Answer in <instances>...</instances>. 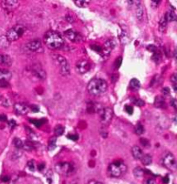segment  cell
<instances>
[{"mask_svg": "<svg viewBox=\"0 0 177 184\" xmlns=\"http://www.w3.org/2000/svg\"><path fill=\"white\" fill-rule=\"evenodd\" d=\"M44 43L49 49L51 50H59L61 49L65 44L63 37L57 31H49L44 36Z\"/></svg>", "mask_w": 177, "mask_h": 184, "instance_id": "obj_1", "label": "cell"}, {"mask_svg": "<svg viewBox=\"0 0 177 184\" xmlns=\"http://www.w3.org/2000/svg\"><path fill=\"white\" fill-rule=\"evenodd\" d=\"M108 85L104 79L101 78H94L90 81L87 85V90L92 96H98L104 94L107 90Z\"/></svg>", "mask_w": 177, "mask_h": 184, "instance_id": "obj_2", "label": "cell"}, {"mask_svg": "<svg viewBox=\"0 0 177 184\" xmlns=\"http://www.w3.org/2000/svg\"><path fill=\"white\" fill-rule=\"evenodd\" d=\"M127 170V166L123 161H115L108 167V175L113 178H118L124 176Z\"/></svg>", "mask_w": 177, "mask_h": 184, "instance_id": "obj_3", "label": "cell"}, {"mask_svg": "<svg viewBox=\"0 0 177 184\" xmlns=\"http://www.w3.org/2000/svg\"><path fill=\"white\" fill-rule=\"evenodd\" d=\"M26 31V28L23 24H17L15 26H13L11 28L9 31H7V33L5 35V37L7 38V39L10 42H14L18 40Z\"/></svg>", "mask_w": 177, "mask_h": 184, "instance_id": "obj_4", "label": "cell"}, {"mask_svg": "<svg viewBox=\"0 0 177 184\" xmlns=\"http://www.w3.org/2000/svg\"><path fill=\"white\" fill-rule=\"evenodd\" d=\"M55 169L59 175L64 176H68L74 173V166L70 162H66V161L57 163Z\"/></svg>", "mask_w": 177, "mask_h": 184, "instance_id": "obj_5", "label": "cell"}, {"mask_svg": "<svg viewBox=\"0 0 177 184\" xmlns=\"http://www.w3.org/2000/svg\"><path fill=\"white\" fill-rule=\"evenodd\" d=\"M162 163L166 169H170L171 171H175L176 169V160L172 153H166L162 158Z\"/></svg>", "mask_w": 177, "mask_h": 184, "instance_id": "obj_6", "label": "cell"}, {"mask_svg": "<svg viewBox=\"0 0 177 184\" xmlns=\"http://www.w3.org/2000/svg\"><path fill=\"white\" fill-rule=\"evenodd\" d=\"M56 62L60 67V72L63 76H68L70 74V65L68 60L61 56H56Z\"/></svg>", "mask_w": 177, "mask_h": 184, "instance_id": "obj_7", "label": "cell"}, {"mask_svg": "<svg viewBox=\"0 0 177 184\" xmlns=\"http://www.w3.org/2000/svg\"><path fill=\"white\" fill-rule=\"evenodd\" d=\"M99 115H100V123H102V125L106 126L111 123L112 119V110L110 108H104L103 110L99 113Z\"/></svg>", "mask_w": 177, "mask_h": 184, "instance_id": "obj_8", "label": "cell"}, {"mask_svg": "<svg viewBox=\"0 0 177 184\" xmlns=\"http://www.w3.org/2000/svg\"><path fill=\"white\" fill-rule=\"evenodd\" d=\"M75 69L79 74H85L87 71H89L90 69V64L87 60L82 59V60H79L76 63Z\"/></svg>", "mask_w": 177, "mask_h": 184, "instance_id": "obj_9", "label": "cell"}, {"mask_svg": "<svg viewBox=\"0 0 177 184\" xmlns=\"http://www.w3.org/2000/svg\"><path fill=\"white\" fill-rule=\"evenodd\" d=\"M65 36L67 37L68 40H70L71 42L74 43H80L82 41V37L79 34V32H77L73 29H69L68 31H65Z\"/></svg>", "mask_w": 177, "mask_h": 184, "instance_id": "obj_10", "label": "cell"}, {"mask_svg": "<svg viewBox=\"0 0 177 184\" xmlns=\"http://www.w3.org/2000/svg\"><path fill=\"white\" fill-rule=\"evenodd\" d=\"M26 48L33 52H41L43 50L41 43L39 40H33V41L29 42L26 44Z\"/></svg>", "mask_w": 177, "mask_h": 184, "instance_id": "obj_11", "label": "cell"}, {"mask_svg": "<svg viewBox=\"0 0 177 184\" xmlns=\"http://www.w3.org/2000/svg\"><path fill=\"white\" fill-rule=\"evenodd\" d=\"M32 72L34 73V75L36 77H38L39 79H41V80H44L47 77V74H46L45 70L41 68V65L39 64H35V65L32 66Z\"/></svg>", "mask_w": 177, "mask_h": 184, "instance_id": "obj_12", "label": "cell"}, {"mask_svg": "<svg viewBox=\"0 0 177 184\" xmlns=\"http://www.w3.org/2000/svg\"><path fill=\"white\" fill-rule=\"evenodd\" d=\"M1 4H2V6H3L5 10L11 12V11L15 10L16 8L18 7L19 2L18 1H17V0H5V1H2Z\"/></svg>", "mask_w": 177, "mask_h": 184, "instance_id": "obj_13", "label": "cell"}, {"mask_svg": "<svg viewBox=\"0 0 177 184\" xmlns=\"http://www.w3.org/2000/svg\"><path fill=\"white\" fill-rule=\"evenodd\" d=\"M14 109H15V111L17 112V114L22 115H26V114H28V112L30 111V108L28 107L26 104H22V103L15 104Z\"/></svg>", "mask_w": 177, "mask_h": 184, "instance_id": "obj_14", "label": "cell"}, {"mask_svg": "<svg viewBox=\"0 0 177 184\" xmlns=\"http://www.w3.org/2000/svg\"><path fill=\"white\" fill-rule=\"evenodd\" d=\"M116 45V42L114 40H108L107 42H106V43L104 44L103 48H102V52H103V55H106V56H109L111 51L114 49V47Z\"/></svg>", "mask_w": 177, "mask_h": 184, "instance_id": "obj_15", "label": "cell"}, {"mask_svg": "<svg viewBox=\"0 0 177 184\" xmlns=\"http://www.w3.org/2000/svg\"><path fill=\"white\" fill-rule=\"evenodd\" d=\"M0 64L6 67H10L12 64V59L10 56L0 54Z\"/></svg>", "mask_w": 177, "mask_h": 184, "instance_id": "obj_16", "label": "cell"}, {"mask_svg": "<svg viewBox=\"0 0 177 184\" xmlns=\"http://www.w3.org/2000/svg\"><path fill=\"white\" fill-rule=\"evenodd\" d=\"M132 154L133 156V157L136 159V160H140L142 156H143V150L142 149L138 147V146H133L132 149Z\"/></svg>", "mask_w": 177, "mask_h": 184, "instance_id": "obj_17", "label": "cell"}, {"mask_svg": "<svg viewBox=\"0 0 177 184\" xmlns=\"http://www.w3.org/2000/svg\"><path fill=\"white\" fill-rule=\"evenodd\" d=\"M12 77V72L6 69H1L0 68V80L8 81Z\"/></svg>", "mask_w": 177, "mask_h": 184, "instance_id": "obj_18", "label": "cell"}, {"mask_svg": "<svg viewBox=\"0 0 177 184\" xmlns=\"http://www.w3.org/2000/svg\"><path fill=\"white\" fill-rule=\"evenodd\" d=\"M10 43H11V42L8 40L5 36H4V35L0 36V49H7L8 47L10 46Z\"/></svg>", "mask_w": 177, "mask_h": 184, "instance_id": "obj_19", "label": "cell"}, {"mask_svg": "<svg viewBox=\"0 0 177 184\" xmlns=\"http://www.w3.org/2000/svg\"><path fill=\"white\" fill-rule=\"evenodd\" d=\"M130 89H132V90H138L141 87V84L138 79H136V78H133L130 82Z\"/></svg>", "mask_w": 177, "mask_h": 184, "instance_id": "obj_20", "label": "cell"}, {"mask_svg": "<svg viewBox=\"0 0 177 184\" xmlns=\"http://www.w3.org/2000/svg\"><path fill=\"white\" fill-rule=\"evenodd\" d=\"M155 106L157 108L165 107V99L162 96H158L155 98Z\"/></svg>", "mask_w": 177, "mask_h": 184, "instance_id": "obj_21", "label": "cell"}, {"mask_svg": "<svg viewBox=\"0 0 177 184\" xmlns=\"http://www.w3.org/2000/svg\"><path fill=\"white\" fill-rule=\"evenodd\" d=\"M167 25H168V21L166 19L165 15H163L162 17V18L160 19V22H159V31L160 32H164L167 28Z\"/></svg>", "mask_w": 177, "mask_h": 184, "instance_id": "obj_22", "label": "cell"}, {"mask_svg": "<svg viewBox=\"0 0 177 184\" xmlns=\"http://www.w3.org/2000/svg\"><path fill=\"white\" fill-rule=\"evenodd\" d=\"M165 17L168 23L169 22H173V21L176 20V14H175V12H174V11H169L165 14Z\"/></svg>", "mask_w": 177, "mask_h": 184, "instance_id": "obj_23", "label": "cell"}, {"mask_svg": "<svg viewBox=\"0 0 177 184\" xmlns=\"http://www.w3.org/2000/svg\"><path fill=\"white\" fill-rule=\"evenodd\" d=\"M137 5H136V18H138L139 20L142 19V18H143V6L141 5V2L140 1H138V3H137Z\"/></svg>", "mask_w": 177, "mask_h": 184, "instance_id": "obj_24", "label": "cell"}, {"mask_svg": "<svg viewBox=\"0 0 177 184\" xmlns=\"http://www.w3.org/2000/svg\"><path fill=\"white\" fill-rule=\"evenodd\" d=\"M140 160L142 161V163L145 166L151 164V162H152V157H151V155H143Z\"/></svg>", "mask_w": 177, "mask_h": 184, "instance_id": "obj_25", "label": "cell"}, {"mask_svg": "<svg viewBox=\"0 0 177 184\" xmlns=\"http://www.w3.org/2000/svg\"><path fill=\"white\" fill-rule=\"evenodd\" d=\"M74 4H75L78 7L86 8L89 5L90 1H86V0H76V1H74Z\"/></svg>", "mask_w": 177, "mask_h": 184, "instance_id": "obj_26", "label": "cell"}, {"mask_svg": "<svg viewBox=\"0 0 177 184\" xmlns=\"http://www.w3.org/2000/svg\"><path fill=\"white\" fill-rule=\"evenodd\" d=\"M23 143H24V142H23L21 139H19V138H15V139L13 140V144H14V146H15L17 150L23 149Z\"/></svg>", "mask_w": 177, "mask_h": 184, "instance_id": "obj_27", "label": "cell"}, {"mask_svg": "<svg viewBox=\"0 0 177 184\" xmlns=\"http://www.w3.org/2000/svg\"><path fill=\"white\" fill-rule=\"evenodd\" d=\"M64 133V127L61 126V125H58L55 128V135L56 136H59V135H61Z\"/></svg>", "mask_w": 177, "mask_h": 184, "instance_id": "obj_28", "label": "cell"}, {"mask_svg": "<svg viewBox=\"0 0 177 184\" xmlns=\"http://www.w3.org/2000/svg\"><path fill=\"white\" fill-rule=\"evenodd\" d=\"M135 132H136V135H141L143 134V132H144V128H143V126L141 123H137V124H136V128H135Z\"/></svg>", "mask_w": 177, "mask_h": 184, "instance_id": "obj_29", "label": "cell"}, {"mask_svg": "<svg viewBox=\"0 0 177 184\" xmlns=\"http://www.w3.org/2000/svg\"><path fill=\"white\" fill-rule=\"evenodd\" d=\"M0 104L4 107H8V106H10V102L5 96L0 95Z\"/></svg>", "mask_w": 177, "mask_h": 184, "instance_id": "obj_30", "label": "cell"}, {"mask_svg": "<svg viewBox=\"0 0 177 184\" xmlns=\"http://www.w3.org/2000/svg\"><path fill=\"white\" fill-rule=\"evenodd\" d=\"M132 102L135 104V105L138 106V107H142V106L144 105V102H143V100L139 99V98H135V97H133V98H132Z\"/></svg>", "mask_w": 177, "mask_h": 184, "instance_id": "obj_31", "label": "cell"}, {"mask_svg": "<svg viewBox=\"0 0 177 184\" xmlns=\"http://www.w3.org/2000/svg\"><path fill=\"white\" fill-rule=\"evenodd\" d=\"M133 172H134L135 176L138 177V178L143 176V175H144V172H143V170L141 168H136V169H134Z\"/></svg>", "mask_w": 177, "mask_h": 184, "instance_id": "obj_32", "label": "cell"}, {"mask_svg": "<svg viewBox=\"0 0 177 184\" xmlns=\"http://www.w3.org/2000/svg\"><path fill=\"white\" fill-rule=\"evenodd\" d=\"M171 82H172V85H173L174 89H175V90H176V89H177V86H176V84H177L176 74H173V76L171 77Z\"/></svg>", "mask_w": 177, "mask_h": 184, "instance_id": "obj_33", "label": "cell"}, {"mask_svg": "<svg viewBox=\"0 0 177 184\" xmlns=\"http://www.w3.org/2000/svg\"><path fill=\"white\" fill-rule=\"evenodd\" d=\"M122 58L119 57V58H117V60L115 61V64H114V67H115V69H118L119 67H120L121 64H122Z\"/></svg>", "mask_w": 177, "mask_h": 184, "instance_id": "obj_34", "label": "cell"}, {"mask_svg": "<svg viewBox=\"0 0 177 184\" xmlns=\"http://www.w3.org/2000/svg\"><path fill=\"white\" fill-rule=\"evenodd\" d=\"M152 59H153L155 63H156V61H157V63H159L160 60H161V55H160V53H156V52H155L154 56L152 57Z\"/></svg>", "mask_w": 177, "mask_h": 184, "instance_id": "obj_35", "label": "cell"}, {"mask_svg": "<svg viewBox=\"0 0 177 184\" xmlns=\"http://www.w3.org/2000/svg\"><path fill=\"white\" fill-rule=\"evenodd\" d=\"M28 168L30 169V171H34L35 168H36V165H35L34 161H30L28 162Z\"/></svg>", "mask_w": 177, "mask_h": 184, "instance_id": "obj_36", "label": "cell"}, {"mask_svg": "<svg viewBox=\"0 0 177 184\" xmlns=\"http://www.w3.org/2000/svg\"><path fill=\"white\" fill-rule=\"evenodd\" d=\"M143 184H156V181H155L154 178H148V179L144 181Z\"/></svg>", "mask_w": 177, "mask_h": 184, "instance_id": "obj_37", "label": "cell"}, {"mask_svg": "<svg viewBox=\"0 0 177 184\" xmlns=\"http://www.w3.org/2000/svg\"><path fill=\"white\" fill-rule=\"evenodd\" d=\"M55 138H51L50 139V142H49V149L52 150L55 148Z\"/></svg>", "mask_w": 177, "mask_h": 184, "instance_id": "obj_38", "label": "cell"}, {"mask_svg": "<svg viewBox=\"0 0 177 184\" xmlns=\"http://www.w3.org/2000/svg\"><path fill=\"white\" fill-rule=\"evenodd\" d=\"M140 142H141V143H142V145L144 146V147H148V146L150 145V142L148 141L147 139H144V138H143V139H141V140H140Z\"/></svg>", "mask_w": 177, "mask_h": 184, "instance_id": "obj_39", "label": "cell"}, {"mask_svg": "<svg viewBox=\"0 0 177 184\" xmlns=\"http://www.w3.org/2000/svg\"><path fill=\"white\" fill-rule=\"evenodd\" d=\"M162 94L164 95V96H169L170 94V89L168 87H165V88L162 89Z\"/></svg>", "mask_w": 177, "mask_h": 184, "instance_id": "obj_40", "label": "cell"}, {"mask_svg": "<svg viewBox=\"0 0 177 184\" xmlns=\"http://www.w3.org/2000/svg\"><path fill=\"white\" fill-rule=\"evenodd\" d=\"M125 110H126V112H127L128 114H130V115H132V113H133V109H132V106H130V105H126V106H125Z\"/></svg>", "mask_w": 177, "mask_h": 184, "instance_id": "obj_41", "label": "cell"}, {"mask_svg": "<svg viewBox=\"0 0 177 184\" xmlns=\"http://www.w3.org/2000/svg\"><path fill=\"white\" fill-rule=\"evenodd\" d=\"M148 50H151V51H152V52H155L156 51V47L154 45H149L148 46Z\"/></svg>", "mask_w": 177, "mask_h": 184, "instance_id": "obj_42", "label": "cell"}, {"mask_svg": "<svg viewBox=\"0 0 177 184\" xmlns=\"http://www.w3.org/2000/svg\"><path fill=\"white\" fill-rule=\"evenodd\" d=\"M160 3H161V1H152V2H151V4H152L153 7H157Z\"/></svg>", "mask_w": 177, "mask_h": 184, "instance_id": "obj_43", "label": "cell"}, {"mask_svg": "<svg viewBox=\"0 0 177 184\" xmlns=\"http://www.w3.org/2000/svg\"><path fill=\"white\" fill-rule=\"evenodd\" d=\"M87 184H103L100 181H95V180H91L89 181V182Z\"/></svg>", "mask_w": 177, "mask_h": 184, "instance_id": "obj_44", "label": "cell"}, {"mask_svg": "<svg viewBox=\"0 0 177 184\" xmlns=\"http://www.w3.org/2000/svg\"><path fill=\"white\" fill-rule=\"evenodd\" d=\"M31 122L34 123V124H36V125L37 127L41 126V121H38V120H36H36H33V121H31Z\"/></svg>", "mask_w": 177, "mask_h": 184, "instance_id": "obj_45", "label": "cell"}, {"mask_svg": "<svg viewBox=\"0 0 177 184\" xmlns=\"http://www.w3.org/2000/svg\"><path fill=\"white\" fill-rule=\"evenodd\" d=\"M68 138H70V139H72V140H74V141H76V140H78V135H68Z\"/></svg>", "mask_w": 177, "mask_h": 184, "instance_id": "obj_46", "label": "cell"}, {"mask_svg": "<svg viewBox=\"0 0 177 184\" xmlns=\"http://www.w3.org/2000/svg\"><path fill=\"white\" fill-rule=\"evenodd\" d=\"M7 120V117L5 115H0V122H5Z\"/></svg>", "mask_w": 177, "mask_h": 184, "instance_id": "obj_47", "label": "cell"}, {"mask_svg": "<svg viewBox=\"0 0 177 184\" xmlns=\"http://www.w3.org/2000/svg\"><path fill=\"white\" fill-rule=\"evenodd\" d=\"M170 104H171V105H172V106H173L175 109H176L177 108V105H176L177 103H176V100L175 99L172 100V101H171V103H170Z\"/></svg>", "mask_w": 177, "mask_h": 184, "instance_id": "obj_48", "label": "cell"}, {"mask_svg": "<svg viewBox=\"0 0 177 184\" xmlns=\"http://www.w3.org/2000/svg\"><path fill=\"white\" fill-rule=\"evenodd\" d=\"M66 20H68V22H70V23H73L74 22V18H72L69 15L66 16Z\"/></svg>", "mask_w": 177, "mask_h": 184, "instance_id": "obj_49", "label": "cell"}, {"mask_svg": "<svg viewBox=\"0 0 177 184\" xmlns=\"http://www.w3.org/2000/svg\"><path fill=\"white\" fill-rule=\"evenodd\" d=\"M9 125H10V127H11L12 129H13V128L16 126V122L14 120H12V121L10 122V123H9Z\"/></svg>", "mask_w": 177, "mask_h": 184, "instance_id": "obj_50", "label": "cell"}, {"mask_svg": "<svg viewBox=\"0 0 177 184\" xmlns=\"http://www.w3.org/2000/svg\"><path fill=\"white\" fill-rule=\"evenodd\" d=\"M2 181H10V177H9V176H3V177H2Z\"/></svg>", "mask_w": 177, "mask_h": 184, "instance_id": "obj_51", "label": "cell"}, {"mask_svg": "<svg viewBox=\"0 0 177 184\" xmlns=\"http://www.w3.org/2000/svg\"><path fill=\"white\" fill-rule=\"evenodd\" d=\"M44 168V164H41V165H39V167H38V169L41 171V170H42V169Z\"/></svg>", "mask_w": 177, "mask_h": 184, "instance_id": "obj_52", "label": "cell"}, {"mask_svg": "<svg viewBox=\"0 0 177 184\" xmlns=\"http://www.w3.org/2000/svg\"><path fill=\"white\" fill-rule=\"evenodd\" d=\"M163 182H165V183H168L169 182V178L168 176H166L164 179H163Z\"/></svg>", "mask_w": 177, "mask_h": 184, "instance_id": "obj_53", "label": "cell"}]
</instances>
